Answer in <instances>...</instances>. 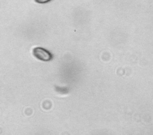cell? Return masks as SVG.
Segmentation results:
<instances>
[{
    "label": "cell",
    "instance_id": "obj_1",
    "mask_svg": "<svg viewBox=\"0 0 153 135\" xmlns=\"http://www.w3.org/2000/svg\"><path fill=\"white\" fill-rule=\"evenodd\" d=\"M33 55L37 59L43 61H48L53 58L51 54L48 51L41 47L35 48L33 49Z\"/></svg>",
    "mask_w": 153,
    "mask_h": 135
},
{
    "label": "cell",
    "instance_id": "obj_2",
    "mask_svg": "<svg viewBox=\"0 0 153 135\" xmlns=\"http://www.w3.org/2000/svg\"><path fill=\"white\" fill-rule=\"evenodd\" d=\"M51 0H35V1L38 4H45Z\"/></svg>",
    "mask_w": 153,
    "mask_h": 135
}]
</instances>
